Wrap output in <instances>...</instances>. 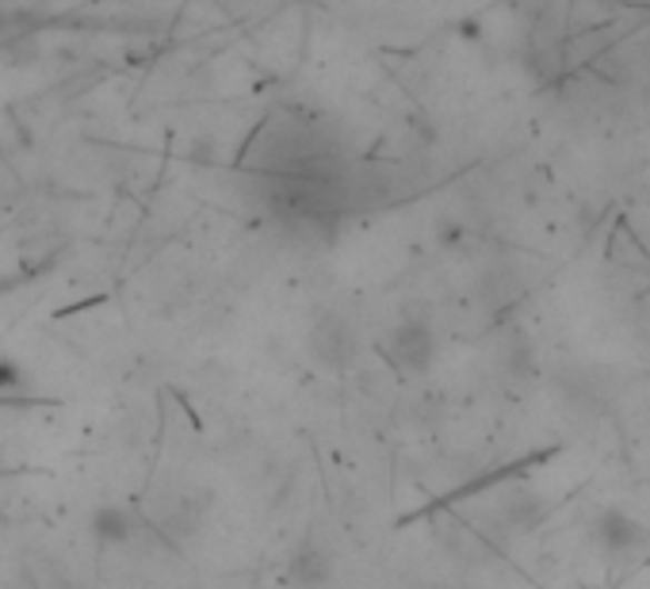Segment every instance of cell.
Returning <instances> with one entry per match:
<instances>
[{
    "mask_svg": "<svg viewBox=\"0 0 650 589\" xmlns=\"http://www.w3.org/2000/svg\"><path fill=\"white\" fill-rule=\"evenodd\" d=\"M387 352H390V360H394L402 371H410V376H421V371H429L437 345H432V333L424 326H398L394 337H390V349Z\"/></svg>",
    "mask_w": 650,
    "mask_h": 589,
    "instance_id": "cell-2",
    "label": "cell"
},
{
    "mask_svg": "<svg viewBox=\"0 0 650 589\" xmlns=\"http://www.w3.org/2000/svg\"><path fill=\"white\" fill-rule=\"evenodd\" d=\"M92 532H97V540L103 543H127V536L134 532V517L119 506H103L97 509V517H92Z\"/></svg>",
    "mask_w": 650,
    "mask_h": 589,
    "instance_id": "cell-5",
    "label": "cell"
},
{
    "mask_svg": "<svg viewBox=\"0 0 650 589\" xmlns=\"http://www.w3.org/2000/svg\"><path fill=\"white\" fill-rule=\"evenodd\" d=\"M548 517V509H543V498L536 490L528 487H513L501 493L498 501V521L509 528V532H532L536 525Z\"/></svg>",
    "mask_w": 650,
    "mask_h": 589,
    "instance_id": "cell-3",
    "label": "cell"
},
{
    "mask_svg": "<svg viewBox=\"0 0 650 589\" xmlns=\"http://www.w3.org/2000/svg\"><path fill=\"white\" fill-rule=\"evenodd\" d=\"M291 570H294V578H299V582L318 586V582H326V578H329L333 562H329V556H326L322 548H318L314 540H307V543L299 548V556L291 559Z\"/></svg>",
    "mask_w": 650,
    "mask_h": 589,
    "instance_id": "cell-4",
    "label": "cell"
},
{
    "mask_svg": "<svg viewBox=\"0 0 650 589\" xmlns=\"http://www.w3.org/2000/svg\"><path fill=\"white\" fill-rule=\"evenodd\" d=\"M593 540L601 543V551L609 556H628V551L643 548L647 532L636 517H628L623 509H604L601 517L593 521Z\"/></svg>",
    "mask_w": 650,
    "mask_h": 589,
    "instance_id": "cell-1",
    "label": "cell"
}]
</instances>
